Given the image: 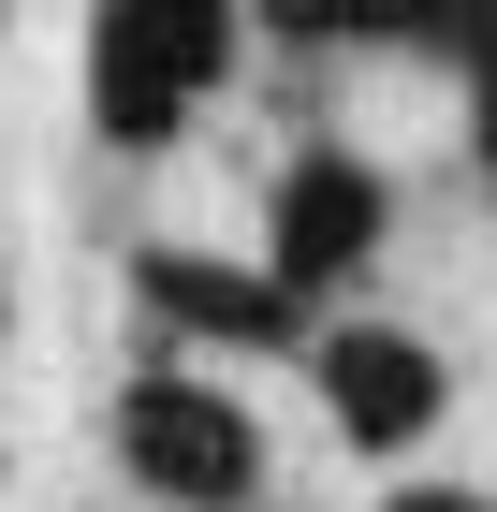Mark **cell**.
I'll use <instances>...</instances> for the list:
<instances>
[{
  "mask_svg": "<svg viewBox=\"0 0 497 512\" xmlns=\"http://www.w3.org/2000/svg\"><path fill=\"white\" fill-rule=\"evenodd\" d=\"M220 59H234V0H103L88 15V118L117 147H161Z\"/></svg>",
  "mask_w": 497,
  "mask_h": 512,
  "instance_id": "obj_1",
  "label": "cell"
},
{
  "mask_svg": "<svg viewBox=\"0 0 497 512\" xmlns=\"http://www.w3.org/2000/svg\"><path fill=\"white\" fill-rule=\"evenodd\" d=\"M117 454H132V483L176 498V512H234L264 483V425H249L220 381H176V366L117 395Z\"/></svg>",
  "mask_w": 497,
  "mask_h": 512,
  "instance_id": "obj_2",
  "label": "cell"
},
{
  "mask_svg": "<svg viewBox=\"0 0 497 512\" xmlns=\"http://www.w3.org/2000/svg\"><path fill=\"white\" fill-rule=\"evenodd\" d=\"M322 352V410L351 425V454H410L439 425V352L395 337V322H337V337H307Z\"/></svg>",
  "mask_w": 497,
  "mask_h": 512,
  "instance_id": "obj_3",
  "label": "cell"
},
{
  "mask_svg": "<svg viewBox=\"0 0 497 512\" xmlns=\"http://www.w3.org/2000/svg\"><path fill=\"white\" fill-rule=\"evenodd\" d=\"M366 249H381V176L351 147H307L293 176H278V278H293V293H337Z\"/></svg>",
  "mask_w": 497,
  "mask_h": 512,
  "instance_id": "obj_4",
  "label": "cell"
},
{
  "mask_svg": "<svg viewBox=\"0 0 497 512\" xmlns=\"http://www.w3.org/2000/svg\"><path fill=\"white\" fill-rule=\"evenodd\" d=\"M147 308L176 337H234V352H293L307 337V293L278 264H191V249H147Z\"/></svg>",
  "mask_w": 497,
  "mask_h": 512,
  "instance_id": "obj_5",
  "label": "cell"
},
{
  "mask_svg": "<svg viewBox=\"0 0 497 512\" xmlns=\"http://www.w3.org/2000/svg\"><path fill=\"white\" fill-rule=\"evenodd\" d=\"M264 30L278 44H381V30H410V0H264Z\"/></svg>",
  "mask_w": 497,
  "mask_h": 512,
  "instance_id": "obj_6",
  "label": "cell"
},
{
  "mask_svg": "<svg viewBox=\"0 0 497 512\" xmlns=\"http://www.w3.org/2000/svg\"><path fill=\"white\" fill-rule=\"evenodd\" d=\"M410 44H439V59L497 74V0H410Z\"/></svg>",
  "mask_w": 497,
  "mask_h": 512,
  "instance_id": "obj_7",
  "label": "cell"
},
{
  "mask_svg": "<svg viewBox=\"0 0 497 512\" xmlns=\"http://www.w3.org/2000/svg\"><path fill=\"white\" fill-rule=\"evenodd\" d=\"M381 512H483L468 483H410V498H381Z\"/></svg>",
  "mask_w": 497,
  "mask_h": 512,
  "instance_id": "obj_8",
  "label": "cell"
},
{
  "mask_svg": "<svg viewBox=\"0 0 497 512\" xmlns=\"http://www.w3.org/2000/svg\"><path fill=\"white\" fill-rule=\"evenodd\" d=\"M483 176H497V74H483Z\"/></svg>",
  "mask_w": 497,
  "mask_h": 512,
  "instance_id": "obj_9",
  "label": "cell"
},
{
  "mask_svg": "<svg viewBox=\"0 0 497 512\" xmlns=\"http://www.w3.org/2000/svg\"><path fill=\"white\" fill-rule=\"evenodd\" d=\"M0 337H15V278H0Z\"/></svg>",
  "mask_w": 497,
  "mask_h": 512,
  "instance_id": "obj_10",
  "label": "cell"
}]
</instances>
